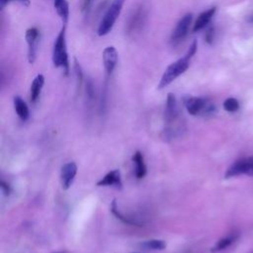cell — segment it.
Wrapping results in <instances>:
<instances>
[{
    "instance_id": "1",
    "label": "cell",
    "mask_w": 253,
    "mask_h": 253,
    "mask_svg": "<svg viewBox=\"0 0 253 253\" xmlns=\"http://www.w3.org/2000/svg\"><path fill=\"white\" fill-rule=\"evenodd\" d=\"M197 49H198V43L197 41H194L192 45L190 46L187 54L183 58L171 63L166 68L158 83V89H163L166 86L169 85L170 83H172L176 78L182 75L189 68L190 61L195 56Z\"/></svg>"
},
{
    "instance_id": "2",
    "label": "cell",
    "mask_w": 253,
    "mask_h": 253,
    "mask_svg": "<svg viewBox=\"0 0 253 253\" xmlns=\"http://www.w3.org/2000/svg\"><path fill=\"white\" fill-rule=\"evenodd\" d=\"M183 104L192 116L211 117L217 113L216 105L208 98L187 95L183 97Z\"/></svg>"
},
{
    "instance_id": "3",
    "label": "cell",
    "mask_w": 253,
    "mask_h": 253,
    "mask_svg": "<svg viewBox=\"0 0 253 253\" xmlns=\"http://www.w3.org/2000/svg\"><path fill=\"white\" fill-rule=\"evenodd\" d=\"M53 63L56 67H61L63 69L64 74L68 75L69 72V62L68 54L66 48V34H65V25L62 28L60 34L58 35L53 50Z\"/></svg>"
},
{
    "instance_id": "4",
    "label": "cell",
    "mask_w": 253,
    "mask_h": 253,
    "mask_svg": "<svg viewBox=\"0 0 253 253\" xmlns=\"http://www.w3.org/2000/svg\"><path fill=\"white\" fill-rule=\"evenodd\" d=\"M124 3L125 0H113V2L111 3L110 7L108 8L106 14L104 15L99 24L97 34L100 37L105 36L112 31L118 17L121 14Z\"/></svg>"
},
{
    "instance_id": "5",
    "label": "cell",
    "mask_w": 253,
    "mask_h": 253,
    "mask_svg": "<svg viewBox=\"0 0 253 253\" xmlns=\"http://www.w3.org/2000/svg\"><path fill=\"white\" fill-rule=\"evenodd\" d=\"M241 175L253 177V156L243 157L234 161L228 168L225 177L229 179Z\"/></svg>"
},
{
    "instance_id": "6",
    "label": "cell",
    "mask_w": 253,
    "mask_h": 253,
    "mask_svg": "<svg viewBox=\"0 0 253 253\" xmlns=\"http://www.w3.org/2000/svg\"><path fill=\"white\" fill-rule=\"evenodd\" d=\"M192 20H193V15L191 13H187L178 21L175 29L172 32L171 39H170L172 46L175 47L179 45L182 41H184V39L187 37L189 33Z\"/></svg>"
},
{
    "instance_id": "7",
    "label": "cell",
    "mask_w": 253,
    "mask_h": 253,
    "mask_svg": "<svg viewBox=\"0 0 253 253\" xmlns=\"http://www.w3.org/2000/svg\"><path fill=\"white\" fill-rule=\"evenodd\" d=\"M148 12L145 6H139L129 18L128 24H126V32L129 35H136L142 31L147 21Z\"/></svg>"
},
{
    "instance_id": "8",
    "label": "cell",
    "mask_w": 253,
    "mask_h": 253,
    "mask_svg": "<svg viewBox=\"0 0 253 253\" xmlns=\"http://www.w3.org/2000/svg\"><path fill=\"white\" fill-rule=\"evenodd\" d=\"M25 38L28 44V61L31 64H33L37 59L38 47H39L40 38H41L39 29L36 27L28 29L26 31Z\"/></svg>"
},
{
    "instance_id": "9",
    "label": "cell",
    "mask_w": 253,
    "mask_h": 253,
    "mask_svg": "<svg viewBox=\"0 0 253 253\" xmlns=\"http://www.w3.org/2000/svg\"><path fill=\"white\" fill-rule=\"evenodd\" d=\"M77 174V165L74 162H67L62 167L61 180L64 190H67L72 185Z\"/></svg>"
},
{
    "instance_id": "10",
    "label": "cell",
    "mask_w": 253,
    "mask_h": 253,
    "mask_svg": "<svg viewBox=\"0 0 253 253\" xmlns=\"http://www.w3.org/2000/svg\"><path fill=\"white\" fill-rule=\"evenodd\" d=\"M179 115V109L176 101V97L174 94L169 93L167 95L166 99V105H165V112H164V118L165 122L167 124L173 123Z\"/></svg>"
},
{
    "instance_id": "11",
    "label": "cell",
    "mask_w": 253,
    "mask_h": 253,
    "mask_svg": "<svg viewBox=\"0 0 253 253\" xmlns=\"http://www.w3.org/2000/svg\"><path fill=\"white\" fill-rule=\"evenodd\" d=\"M118 63V52L114 47H107L103 52V64L105 71L110 76Z\"/></svg>"
},
{
    "instance_id": "12",
    "label": "cell",
    "mask_w": 253,
    "mask_h": 253,
    "mask_svg": "<svg viewBox=\"0 0 253 253\" xmlns=\"http://www.w3.org/2000/svg\"><path fill=\"white\" fill-rule=\"evenodd\" d=\"M99 187H115L116 189H122L123 183L121 178V172L118 169L108 172L101 180L97 182Z\"/></svg>"
},
{
    "instance_id": "13",
    "label": "cell",
    "mask_w": 253,
    "mask_h": 253,
    "mask_svg": "<svg viewBox=\"0 0 253 253\" xmlns=\"http://www.w3.org/2000/svg\"><path fill=\"white\" fill-rule=\"evenodd\" d=\"M217 8L216 7H212L210 8L204 12H202L198 18L196 19L194 26H193V32H200L203 29H205L206 27H208V25L210 24V22L212 21L214 15L216 14Z\"/></svg>"
},
{
    "instance_id": "14",
    "label": "cell",
    "mask_w": 253,
    "mask_h": 253,
    "mask_svg": "<svg viewBox=\"0 0 253 253\" xmlns=\"http://www.w3.org/2000/svg\"><path fill=\"white\" fill-rule=\"evenodd\" d=\"M45 84V77L43 74H38L35 79L33 80L31 84V90H30V100L31 102L35 103L41 94L42 89Z\"/></svg>"
},
{
    "instance_id": "15",
    "label": "cell",
    "mask_w": 253,
    "mask_h": 253,
    "mask_svg": "<svg viewBox=\"0 0 253 253\" xmlns=\"http://www.w3.org/2000/svg\"><path fill=\"white\" fill-rule=\"evenodd\" d=\"M133 162L135 165V175L138 179H142L147 175V166L144 155L141 151H136L133 155Z\"/></svg>"
},
{
    "instance_id": "16",
    "label": "cell",
    "mask_w": 253,
    "mask_h": 253,
    "mask_svg": "<svg viewBox=\"0 0 253 253\" xmlns=\"http://www.w3.org/2000/svg\"><path fill=\"white\" fill-rule=\"evenodd\" d=\"M238 236H239L238 232H232L227 236H224L215 244V246L212 248V252H220L229 248L232 244H233L237 240Z\"/></svg>"
},
{
    "instance_id": "17",
    "label": "cell",
    "mask_w": 253,
    "mask_h": 253,
    "mask_svg": "<svg viewBox=\"0 0 253 253\" xmlns=\"http://www.w3.org/2000/svg\"><path fill=\"white\" fill-rule=\"evenodd\" d=\"M14 108H15V111H16L18 117L22 121H27L29 119V116H30L29 108H28L26 102L20 96L14 97Z\"/></svg>"
},
{
    "instance_id": "18",
    "label": "cell",
    "mask_w": 253,
    "mask_h": 253,
    "mask_svg": "<svg viewBox=\"0 0 253 253\" xmlns=\"http://www.w3.org/2000/svg\"><path fill=\"white\" fill-rule=\"evenodd\" d=\"M111 211H112L113 215L116 216V217H117L119 220H121L123 223H125V224H126V225H132V226L141 227L137 222H135V221H133V220H131V219H129V218H126V217L120 212L119 209H118V206H117V201H116V199H114L113 202H112Z\"/></svg>"
},
{
    "instance_id": "19",
    "label": "cell",
    "mask_w": 253,
    "mask_h": 253,
    "mask_svg": "<svg viewBox=\"0 0 253 253\" xmlns=\"http://www.w3.org/2000/svg\"><path fill=\"white\" fill-rule=\"evenodd\" d=\"M141 246L148 250H163L166 247V243L161 239H150L143 242Z\"/></svg>"
},
{
    "instance_id": "20",
    "label": "cell",
    "mask_w": 253,
    "mask_h": 253,
    "mask_svg": "<svg viewBox=\"0 0 253 253\" xmlns=\"http://www.w3.org/2000/svg\"><path fill=\"white\" fill-rule=\"evenodd\" d=\"M55 8H56L59 16L62 18L63 24L65 25L67 23L68 16H69V6H68L67 1H66V0H64V1H63L62 3L56 5Z\"/></svg>"
},
{
    "instance_id": "21",
    "label": "cell",
    "mask_w": 253,
    "mask_h": 253,
    "mask_svg": "<svg viewBox=\"0 0 253 253\" xmlns=\"http://www.w3.org/2000/svg\"><path fill=\"white\" fill-rule=\"evenodd\" d=\"M223 106H224V109L229 113H235L240 108V104H239L238 100L233 97H230V98L226 99Z\"/></svg>"
},
{
    "instance_id": "22",
    "label": "cell",
    "mask_w": 253,
    "mask_h": 253,
    "mask_svg": "<svg viewBox=\"0 0 253 253\" xmlns=\"http://www.w3.org/2000/svg\"><path fill=\"white\" fill-rule=\"evenodd\" d=\"M215 28L214 27H210L208 28L206 34H205V41L208 45H213L214 40H215Z\"/></svg>"
},
{
    "instance_id": "23",
    "label": "cell",
    "mask_w": 253,
    "mask_h": 253,
    "mask_svg": "<svg viewBox=\"0 0 253 253\" xmlns=\"http://www.w3.org/2000/svg\"><path fill=\"white\" fill-rule=\"evenodd\" d=\"M94 0H81V10L84 13H88Z\"/></svg>"
},
{
    "instance_id": "24",
    "label": "cell",
    "mask_w": 253,
    "mask_h": 253,
    "mask_svg": "<svg viewBox=\"0 0 253 253\" xmlns=\"http://www.w3.org/2000/svg\"><path fill=\"white\" fill-rule=\"evenodd\" d=\"M0 187H1V190L3 192V194L5 196H9L10 193H11V189H10V186L5 182V181H1V183H0Z\"/></svg>"
},
{
    "instance_id": "25",
    "label": "cell",
    "mask_w": 253,
    "mask_h": 253,
    "mask_svg": "<svg viewBox=\"0 0 253 253\" xmlns=\"http://www.w3.org/2000/svg\"><path fill=\"white\" fill-rule=\"evenodd\" d=\"M10 1H17V2L21 3L22 5H24V6H26V7H29L30 4H31L30 0H10Z\"/></svg>"
},
{
    "instance_id": "26",
    "label": "cell",
    "mask_w": 253,
    "mask_h": 253,
    "mask_svg": "<svg viewBox=\"0 0 253 253\" xmlns=\"http://www.w3.org/2000/svg\"><path fill=\"white\" fill-rule=\"evenodd\" d=\"M247 22H249V23H252L253 24V13L252 14H250L248 17H247Z\"/></svg>"
},
{
    "instance_id": "27",
    "label": "cell",
    "mask_w": 253,
    "mask_h": 253,
    "mask_svg": "<svg viewBox=\"0 0 253 253\" xmlns=\"http://www.w3.org/2000/svg\"><path fill=\"white\" fill-rule=\"evenodd\" d=\"M63 1H64V0H55V2H54V5L56 6V5L60 4V3H62Z\"/></svg>"
},
{
    "instance_id": "28",
    "label": "cell",
    "mask_w": 253,
    "mask_h": 253,
    "mask_svg": "<svg viewBox=\"0 0 253 253\" xmlns=\"http://www.w3.org/2000/svg\"><path fill=\"white\" fill-rule=\"evenodd\" d=\"M133 253H142V252H133Z\"/></svg>"
},
{
    "instance_id": "29",
    "label": "cell",
    "mask_w": 253,
    "mask_h": 253,
    "mask_svg": "<svg viewBox=\"0 0 253 253\" xmlns=\"http://www.w3.org/2000/svg\"><path fill=\"white\" fill-rule=\"evenodd\" d=\"M250 253H253V251H251V252H250Z\"/></svg>"
},
{
    "instance_id": "30",
    "label": "cell",
    "mask_w": 253,
    "mask_h": 253,
    "mask_svg": "<svg viewBox=\"0 0 253 253\" xmlns=\"http://www.w3.org/2000/svg\"><path fill=\"white\" fill-rule=\"evenodd\" d=\"M55 253H59V252H55Z\"/></svg>"
}]
</instances>
